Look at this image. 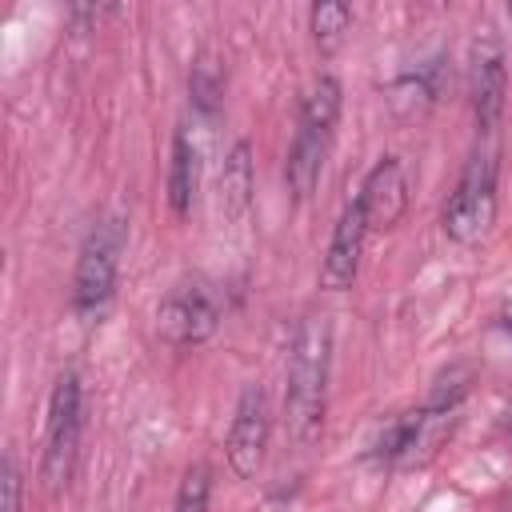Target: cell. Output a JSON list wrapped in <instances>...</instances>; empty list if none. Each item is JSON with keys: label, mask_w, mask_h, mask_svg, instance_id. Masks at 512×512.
I'll use <instances>...</instances> for the list:
<instances>
[{"label": "cell", "mask_w": 512, "mask_h": 512, "mask_svg": "<svg viewBox=\"0 0 512 512\" xmlns=\"http://www.w3.org/2000/svg\"><path fill=\"white\" fill-rule=\"evenodd\" d=\"M328 368H332V324L328 316H304L288 348L284 384V424L288 436L308 448L324 432L328 412Z\"/></svg>", "instance_id": "6da1fadb"}, {"label": "cell", "mask_w": 512, "mask_h": 512, "mask_svg": "<svg viewBox=\"0 0 512 512\" xmlns=\"http://www.w3.org/2000/svg\"><path fill=\"white\" fill-rule=\"evenodd\" d=\"M120 248H124V228L120 220H104L88 232L76 276H72V308L80 320H100L112 308L116 296V272H120Z\"/></svg>", "instance_id": "7a4b0ae2"}, {"label": "cell", "mask_w": 512, "mask_h": 512, "mask_svg": "<svg viewBox=\"0 0 512 512\" xmlns=\"http://www.w3.org/2000/svg\"><path fill=\"white\" fill-rule=\"evenodd\" d=\"M448 432H452V412L448 408L428 404V408H416V412H400L376 432L372 460L388 464V468H416V464L436 456V448Z\"/></svg>", "instance_id": "3957f363"}, {"label": "cell", "mask_w": 512, "mask_h": 512, "mask_svg": "<svg viewBox=\"0 0 512 512\" xmlns=\"http://www.w3.org/2000/svg\"><path fill=\"white\" fill-rule=\"evenodd\" d=\"M496 220V164L488 156H472L456 192L444 204V232L456 244H476Z\"/></svg>", "instance_id": "277c9868"}, {"label": "cell", "mask_w": 512, "mask_h": 512, "mask_svg": "<svg viewBox=\"0 0 512 512\" xmlns=\"http://www.w3.org/2000/svg\"><path fill=\"white\" fill-rule=\"evenodd\" d=\"M220 316H224L220 296L208 284L192 280V284H176L160 300V308H156V332L172 348H192V344H204L220 328Z\"/></svg>", "instance_id": "5b68a950"}, {"label": "cell", "mask_w": 512, "mask_h": 512, "mask_svg": "<svg viewBox=\"0 0 512 512\" xmlns=\"http://www.w3.org/2000/svg\"><path fill=\"white\" fill-rule=\"evenodd\" d=\"M80 452V380L64 372L48 400V444H44V484L56 492L72 480Z\"/></svg>", "instance_id": "8992f818"}, {"label": "cell", "mask_w": 512, "mask_h": 512, "mask_svg": "<svg viewBox=\"0 0 512 512\" xmlns=\"http://www.w3.org/2000/svg\"><path fill=\"white\" fill-rule=\"evenodd\" d=\"M268 432H272V412H268V396L260 384H248L236 400V416L228 428V464L236 476H256L268 452Z\"/></svg>", "instance_id": "52a82bcc"}, {"label": "cell", "mask_w": 512, "mask_h": 512, "mask_svg": "<svg viewBox=\"0 0 512 512\" xmlns=\"http://www.w3.org/2000/svg\"><path fill=\"white\" fill-rule=\"evenodd\" d=\"M364 240H368V216H364V204L352 200V204L340 212L336 228H332V240H328L324 264H320V288H328V292L352 288V280H356V272H360Z\"/></svg>", "instance_id": "ba28073f"}, {"label": "cell", "mask_w": 512, "mask_h": 512, "mask_svg": "<svg viewBox=\"0 0 512 512\" xmlns=\"http://www.w3.org/2000/svg\"><path fill=\"white\" fill-rule=\"evenodd\" d=\"M364 204V216H368V228H392L400 224L404 208H408V176H404V164L396 156H384L376 160V168L368 172L360 196Z\"/></svg>", "instance_id": "9c48e42d"}, {"label": "cell", "mask_w": 512, "mask_h": 512, "mask_svg": "<svg viewBox=\"0 0 512 512\" xmlns=\"http://www.w3.org/2000/svg\"><path fill=\"white\" fill-rule=\"evenodd\" d=\"M504 96H508V68H504L500 48L488 44L472 60V112L484 132H496V124L504 116Z\"/></svg>", "instance_id": "30bf717a"}, {"label": "cell", "mask_w": 512, "mask_h": 512, "mask_svg": "<svg viewBox=\"0 0 512 512\" xmlns=\"http://www.w3.org/2000/svg\"><path fill=\"white\" fill-rule=\"evenodd\" d=\"M252 144L248 140H236L224 156V168H220V184H216V196H220V212L228 224L244 220L248 208H252Z\"/></svg>", "instance_id": "8fae6325"}, {"label": "cell", "mask_w": 512, "mask_h": 512, "mask_svg": "<svg viewBox=\"0 0 512 512\" xmlns=\"http://www.w3.org/2000/svg\"><path fill=\"white\" fill-rule=\"evenodd\" d=\"M324 152H328V132H316L308 124L296 128V140H292V152H288V188L296 200H308L316 180H320V168H324Z\"/></svg>", "instance_id": "7c38bea8"}, {"label": "cell", "mask_w": 512, "mask_h": 512, "mask_svg": "<svg viewBox=\"0 0 512 512\" xmlns=\"http://www.w3.org/2000/svg\"><path fill=\"white\" fill-rule=\"evenodd\" d=\"M196 188H200V152H196L192 136L180 128L172 136V164H168V204L176 216L192 212Z\"/></svg>", "instance_id": "4fadbf2b"}, {"label": "cell", "mask_w": 512, "mask_h": 512, "mask_svg": "<svg viewBox=\"0 0 512 512\" xmlns=\"http://www.w3.org/2000/svg\"><path fill=\"white\" fill-rule=\"evenodd\" d=\"M340 104H344L340 80H336V76H320V80L304 92V100H300V124H308V128H316V132H332L336 120H340Z\"/></svg>", "instance_id": "5bb4252c"}, {"label": "cell", "mask_w": 512, "mask_h": 512, "mask_svg": "<svg viewBox=\"0 0 512 512\" xmlns=\"http://www.w3.org/2000/svg\"><path fill=\"white\" fill-rule=\"evenodd\" d=\"M348 28H352V8H348V4H340V0H320V4H312V36H316V44H320L324 52H332V48L344 40Z\"/></svg>", "instance_id": "9a60e30c"}, {"label": "cell", "mask_w": 512, "mask_h": 512, "mask_svg": "<svg viewBox=\"0 0 512 512\" xmlns=\"http://www.w3.org/2000/svg\"><path fill=\"white\" fill-rule=\"evenodd\" d=\"M188 88H192V104L204 116H212L220 108V96H224V76H220V68L212 60H196L192 76H188Z\"/></svg>", "instance_id": "2e32d148"}, {"label": "cell", "mask_w": 512, "mask_h": 512, "mask_svg": "<svg viewBox=\"0 0 512 512\" xmlns=\"http://www.w3.org/2000/svg\"><path fill=\"white\" fill-rule=\"evenodd\" d=\"M208 496H212V472L208 464H192L180 480L176 512H208Z\"/></svg>", "instance_id": "e0dca14e"}, {"label": "cell", "mask_w": 512, "mask_h": 512, "mask_svg": "<svg viewBox=\"0 0 512 512\" xmlns=\"http://www.w3.org/2000/svg\"><path fill=\"white\" fill-rule=\"evenodd\" d=\"M0 492H4V504H0V512H24V480H20V468H16V460H12V456H4Z\"/></svg>", "instance_id": "ac0fdd59"}, {"label": "cell", "mask_w": 512, "mask_h": 512, "mask_svg": "<svg viewBox=\"0 0 512 512\" xmlns=\"http://www.w3.org/2000/svg\"><path fill=\"white\" fill-rule=\"evenodd\" d=\"M500 328H504V332H508V340H512V304L500 312Z\"/></svg>", "instance_id": "d6986e66"}, {"label": "cell", "mask_w": 512, "mask_h": 512, "mask_svg": "<svg viewBox=\"0 0 512 512\" xmlns=\"http://www.w3.org/2000/svg\"><path fill=\"white\" fill-rule=\"evenodd\" d=\"M508 432H512V408H508Z\"/></svg>", "instance_id": "ffe728a7"}, {"label": "cell", "mask_w": 512, "mask_h": 512, "mask_svg": "<svg viewBox=\"0 0 512 512\" xmlns=\"http://www.w3.org/2000/svg\"><path fill=\"white\" fill-rule=\"evenodd\" d=\"M508 16H512V4H508Z\"/></svg>", "instance_id": "44dd1931"}]
</instances>
